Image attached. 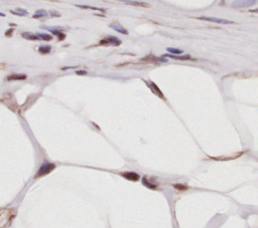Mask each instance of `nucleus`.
Wrapping results in <instances>:
<instances>
[{
	"label": "nucleus",
	"mask_w": 258,
	"mask_h": 228,
	"mask_svg": "<svg viewBox=\"0 0 258 228\" xmlns=\"http://www.w3.org/2000/svg\"><path fill=\"white\" fill-rule=\"evenodd\" d=\"M142 183H143V185H145L146 187H148V188H150V189H155V188H156V185H154V184H151L147 179H146V178H143Z\"/></svg>",
	"instance_id": "obj_18"
},
{
	"label": "nucleus",
	"mask_w": 258,
	"mask_h": 228,
	"mask_svg": "<svg viewBox=\"0 0 258 228\" xmlns=\"http://www.w3.org/2000/svg\"><path fill=\"white\" fill-rule=\"evenodd\" d=\"M0 16H1V17H5V14H4V13H1V12H0Z\"/></svg>",
	"instance_id": "obj_24"
},
{
	"label": "nucleus",
	"mask_w": 258,
	"mask_h": 228,
	"mask_svg": "<svg viewBox=\"0 0 258 228\" xmlns=\"http://www.w3.org/2000/svg\"><path fill=\"white\" fill-rule=\"evenodd\" d=\"M55 168V165L52 164V163H43V165L40 166V168L38 169L37 171V177H41V176H44L49 173H51L52 170Z\"/></svg>",
	"instance_id": "obj_2"
},
{
	"label": "nucleus",
	"mask_w": 258,
	"mask_h": 228,
	"mask_svg": "<svg viewBox=\"0 0 258 228\" xmlns=\"http://www.w3.org/2000/svg\"><path fill=\"white\" fill-rule=\"evenodd\" d=\"M146 84H147L148 87H149V89H150V90H152V92L154 93L155 95H159V98H163V95H162V90H160L159 89V87H157L156 84H154V82H151V81H146Z\"/></svg>",
	"instance_id": "obj_6"
},
{
	"label": "nucleus",
	"mask_w": 258,
	"mask_h": 228,
	"mask_svg": "<svg viewBox=\"0 0 258 228\" xmlns=\"http://www.w3.org/2000/svg\"><path fill=\"white\" fill-rule=\"evenodd\" d=\"M12 14H15V15H19V16H24L27 14V11L24 9H21V8H17L15 11H11Z\"/></svg>",
	"instance_id": "obj_16"
},
{
	"label": "nucleus",
	"mask_w": 258,
	"mask_h": 228,
	"mask_svg": "<svg viewBox=\"0 0 258 228\" xmlns=\"http://www.w3.org/2000/svg\"><path fill=\"white\" fill-rule=\"evenodd\" d=\"M126 4H132L135 6H143V7H149L147 3H144V2H135V1H126Z\"/></svg>",
	"instance_id": "obj_17"
},
{
	"label": "nucleus",
	"mask_w": 258,
	"mask_h": 228,
	"mask_svg": "<svg viewBox=\"0 0 258 228\" xmlns=\"http://www.w3.org/2000/svg\"><path fill=\"white\" fill-rule=\"evenodd\" d=\"M163 56H168L173 59H179V60H188L191 58L190 56H173V54H165Z\"/></svg>",
	"instance_id": "obj_11"
},
{
	"label": "nucleus",
	"mask_w": 258,
	"mask_h": 228,
	"mask_svg": "<svg viewBox=\"0 0 258 228\" xmlns=\"http://www.w3.org/2000/svg\"><path fill=\"white\" fill-rule=\"evenodd\" d=\"M52 50V47L49 45H41L38 47V51L43 54H46V53H49Z\"/></svg>",
	"instance_id": "obj_13"
},
{
	"label": "nucleus",
	"mask_w": 258,
	"mask_h": 228,
	"mask_svg": "<svg viewBox=\"0 0 258 228\" xmlns=\"http://www.w3.org/2000/svg\"><path fill=\"white\" fill-rule=\"evenodd\" d=\"M122 176H123L125 179L130 180V181H138L140 178V176L135 172H124V173H122Z\"/></svg>",
	"instance_id": "obj_5"
},
{
	"label": "nucleus",
	"mask_w": 258,
	"mask_h": 228,
	"mask_svg": "<svg viewBox=\"0 0 258 228\" xmlns=\"http://www.w3.org/2000/svg\"><path fill=\"white\" fill-rule=\"evenodd\" d=\"M25 75H10L7 76V81H20V79H25Z\"/></svg>",
	"instance_id": "obj_9"
},
{
	"label": "nucleus",
	"mask_w": 258,
	"mask_h": 228,
	"mask_svg": "<svg viewBox=\"0 0 258 228\" xmlns=\"http://www.w3.org/2000/svg\"><path fill=\"white\" fill-rule=\"evenodd\" d=\"M44 16H48V12L46 11V10H37V12L33 14L32 17L33 18H40V17H44Z\"/></svg>",
	"instance_id": "obj_14"
},
{
	"label": "nucleus",
	"mask_w": 258,
	"mask_h": 228,
	"mask_svg": "<svg viewBox=\"0 0 258 228\" xmlns=\"http://www.w3.org/2000/svg\"><path fill=\"white\" fill-rule=\"evenodd\" d=\"M13 30H14L13 28H10L9 30H7V31L5 32V35H6V36H10V35L13 33Z\"/></svg>",
	"instance_id": "obj_22"
},
{
	"label": "nucleus",
	"mask_w": 258,
	"mask_h": 228,
	"mask_svg": "<svg viewBox=\"0 0 258 228\" xmlns=\"http://www.w3.org/2000/svg\"><path fill=\"white\" fill-rule=\"evenodd\" d=\"M121 43V41L118 39L117 37L115 36H107L106 38L102 39L100 41V45H107V44H111V45H115L118 46Z\"/></svg>",
	"instance_id": "obj_3"
},
{
	"label": "nucleus",
	"mask_w": 258,
	"mask_h": 228,
	"mask_svg": "<svg viewBox=\"0 0 258 228\" xmlns=\"http://www.w3.org/2000/svg\"><path fill=\"white\" fill-rule=\"evenodd\" d=\"M78 7L84 8V9H93V10H100V11H104V9H100V8L97 7H91V6H86V5H76Z\"/></svg>",
	"instance_id": "obj_21"
},
{
	"label": "nucleus",
	"mask_w": 258,
	"mask_h": 228,
	"mask_svg": "<svg viewBox=\"0 0 258 228\" xmlns=\"http://www.w3.org/2000/svg\"><path fill=\"white\" fill-rule=\"evenodd\" d=\"M48 30H49V31L52 32V34H55V35H58V36H59V38H60V40H63L64 38L66 37V35L63 33L62 31H60V30H55V28H52V27H48Z\"/></svg>",
	"instance_id": "obj_10"
},
{
	"label": "nucleus",
	"mask_w": 258,
	"mask_h": 228,
	"mask_svg": "<svg viewBox=\"0 0 258 228\" xmlns=\"http://www.w3.org/2000/svg\"><path fill=\"white\" fill-rule=\"evenodd\" d=\"M168 53H170L177 54V56H179V54H181V53H184V51H182V49L173 48V47H168Z\"/></svg>",
	"instance_id": "obj_19"
},
{
	"label": "nucleus",
	"mask_w": 258,
	"mask_h": 228,
	"mask_svg": "<svg viewBox=\"0 0 258 228\" xmlns=\"http://www.w3.org/2000/svg\"><path fill=\"white\" fill-rule=\"evenodd\" d=\"M173 187L177 189V190H181V191H185L188 189V186L187 185H182V184H174Z\"/></svg>",
	"instance_id": "obj_20"
},
{
	"label": "nucleus",
	"mask_w": 258,
	"mask_h": 228,
	"mask_svg": "<svg viewBox=\"0 0 258 228\" xmlns=\"http://www.w3.org/2000/svg\"><path fill=\"white\" fill-rule=\"evenodd\" d=\"M109 26L111 27V28H113L114 30H116L117 32H120V33H122V34H128V31H127V30L124 28L123 26H121L120 24L117 23V22L111 23Z\"/></svg>",
	"instance_id": "obj_7"
},
{
	"label": "nucleus",
	"mask_w": 258,
	"mask_h": 228,
	"mask_svg": "<svg viewBox=\"0 0 258 228\" xmlns=\"http://www.w3.org/2000/svg\"><path fill=\"white\" fill-rule=\"evenodd\" d=\"M141 61H162V62H166V59L160 58V57H156L153 56L152 54H149L146 57H143L141 58Z\"/></svg>",
	"instance_id": "obj_8"
},
{
	"label": "nucleus",
	"mask_w": 258,
	"mask_h": 228,
	"mask_svg": "<svg viewBox=\"0 0 258 228\" xmlns=\"http://www.w3.org/2000/svg\"><path fill=\"white\" fill-rule=\"evenodd\" d=\"M200 20H206V21H211V22H217V23H224V24H230L233 23L234 21L231 20H226V19H221V18H216V17H207V16H200L197 17Z\"/></svg>",
	"instance_id": "obj_4"
},
{
	"label": "nucleus",
	"mask_w": 258,
	"mask_h": 228,
	"mask_svg": "<svg viewBox=\"0 0 258 228\" xmlns=\"http://www.w3.org/2000/svg\"><path fill=\"white\" fill-rule=\"evenodd\" d=\"M22 37L25 38V39H28V40H37L38 38L35 34H32L30 32H22Z\"/></svg>",
	"instance_id": "obj_12"
},
{
	"label": "nucleus",
	"mask_w": 258,
	"mask_h": 228,
	"mask_svg": "<svg viewBox=\"0 0 258 228\" xmlns=\"http://www.w3.org/2000/svg\"><path fill=\"white\" fill-rule=\"evenodd\" d=\"M2 103L5 104L8 108H9L11 111L15 112L17 110V103H16L14 97L12 95L9 94V93H6V94L3 95V100H2Z\"/></svg>",
	"instance_id": "obj_1"
},
{
	"label": "nucleus",
	"mask_w": 258,
	"mask_h": 228,
	"mask_svg": "<svg viewBox=\"0 0 258 228\" xmlns=\"http://www.w3.org/2000/svg\"><path fill=\"white\" fill-rule=\"evenodd\" d=\"M77 75H81V76H84V75H87V71L86 70H77Z\"/></svg>",
	"instance_id": "obj_23"
},
{
	"label": "nucleus",
	"mask_w": 258,
	"mask_h": 228,
	"mask_svg": "<svg viewBox=\"0 0 258 228\" xmlns=\"http://www.w3.org/2000/svg\"><path fill=\"white\" fill-rule=\"evenodd\" d=\"M37 36L38 39H43V40H46V41H49V40H52V35L49 34H46V33H37L35 34Z\"/></svg>",
	"instance_id": "obj_15"
}]
</instances>
